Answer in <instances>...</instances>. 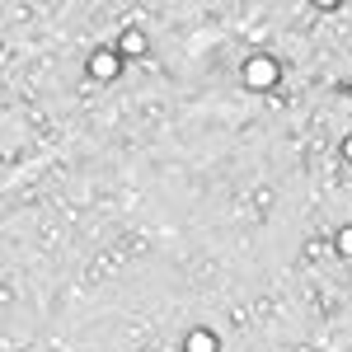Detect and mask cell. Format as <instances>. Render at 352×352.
Segmentation results:
<instances>
[{"mask_svg": "<svg viewBox=\"0 0 352 352\" xmlns=\"http://www.w3.org/2000/svg\"><path fill=\"white\" fill-rule=\"evenodd\" d=\"M240 80L254 89V94H272L277 85H282V61L268 52H254V56H244V66H240Z\"/></svg>", "mask_w": 352, "mask_h": 352, "instance_id": "1", "label": "cell"}, {"mask_svg": "<svg viewBox=\"0 0 352 352\" xmlns=\"http://www.w3.org/2000/svg\"><path fill=\"white\" fill-rule=\"evenodd\" d=\"M122 66H127V56L118 52V47H94L89 61H85V71H89L94 80H104V85L118 80V76H122Z\"/></svg>", "mask_w": 352, "mask_h": 352, "instance_id": "2", "label": "cell"}, {"mask_svg": "<svg viewBox=\"0 0 352 352\" xmlns=\"http://www.w3.org/2000/svg\"><path fill=\"white\" fill-rule=\"evenodd\" d=\"M113 47L127 56V61H136V56L151 52V38H146V28H141V24H122V28H118V43H113Z\"/></svg>", "mask_w": 352, "mask_h": 352, "instance_id": "3", "label": "cell"}, {"mask_svg": "<svg viewBox=\"0 0 352 352\" xmlns=\"http://www.w3.org/2000/svg\"><path fill=\"white\" fill-rule=\"evenodd\" d=\"M184 352H221V338L207 324H192L188 333H184Z\"/></svg>", "mask_w": 352, "mask_h": 352, "instance_id": "4", "label": "cell"}, {"mask_svg": "<svg viewBox=\"0 0 352 352\" xmlns=\"http://www.w3.org/2000/svg\"><path fill=\"white\" fill-rule=\"evenodd\" d=\"M329 244H333V254H338V258H348V263H352V221H348V226H338Z\"/></svg>", "mask_w": 352, "mask_h": 352, "instance_id": "5", "label": "cell"}, {"mask_svg": "<svg viewBox=\"0 0 352 352\" xmlns=\"http://www.w3.org/2000/svg\"><path fill=\"white\" fill-rule=\"evenodd\" d=\"M343 160L352 164V136H343Z\"/></svg>", "mask_w": 352, "mask_h": 352, "instance_id": "6", "label": "cell"}, {"mask_svg": "<svg viewBox=\"0 0 352 352\" xmlns=\"http://www.w3.org/2000/svg\"><path fill=\"white\" fill-rule=\"evenodd\" d=\"M292 352H320V348H310V343H296V348H292Z\"/></svg>", "mask_w": 352, "mask_h": 352, "instance_id": "7", "label": "cell"}]
</instances>
